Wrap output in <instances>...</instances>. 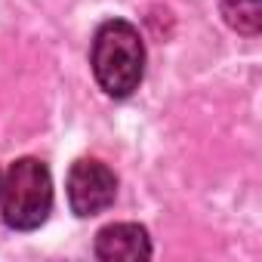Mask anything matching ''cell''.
Here are the masks:
<instances>
[{
  "mask_svg": "<svg viewBox=\"0 0 262 262\" xmlns=\"http://www.w3.org/2000/svg\"><path fill=\"white\" fill-rule=\"evenodd\" d=\"M90 65H93L96 83L108 96L114 99L133 96L145 77V47L139 31L123 19L102 22L93 37Z\"/></svg>",
  "mask_w": 262,
  "mask_h": 262,
  "instance_id": "obj_1",
  "label": "cell"
},
{
  "mask_svg": "<svg viewBox=\"0 0 262 262\" xmlns=\"http://www.w3.org/2000/svg\"><path fill=\"white\" fill-rule=\"evenodd\" d=\"M53 210V179L37 158H19L0 182V213L16 231H31L47 222Z\"/></svg>",
  "mask_w": 262,
  "mask_h": 262,
  "instance_id": "obj_2",
  "label": "cell"
},
{
  "mask_svg": "<svg viewBox=\"0 0 262 262\" xmlns=\"http://www.w3.org/2000/svg\"><path fill=\"white\" fill-rule=\"evenodd\" d=\"M117 194V179L114 173L93 158H80L68 170V204L77 216H99L114 204Z\"/></svg>",
  "mask_w": 262,
  "mask_h": 262,
  "instance_id": "obj_3",
  "label": "cell"
},
{
  "mask_svg": "<svg viewBox=\"0 0 262 262\" xmlns=\"http://www.w3.org/2000/svg\"><path fill=\"white\" fill-rule=\"evenodd\" d=\"M96 256L105 262H117V259H148L151 256V241L148 231L136 222H114L105 225L96 234Z\"/></svg>",
  "mask_w": 262,
  "mask_h": 262,
  "instance_id": "obj_4",
  "label": "cell"
},
{
  "mask_svg": "<svg viewBox=\"0 0 262 262\" xmlns=\"http://www.w3.org/2000/svg\"><path fill=\"white\" fill-rule=\"evenodd\" d=\"M219 10L234 31L250 37L262 31V0H219Z\"/></svg>",
  "mask_w": 262,
  "mask_h": 262,
  "instance_id": "obj_5",
  "label": "cell"
},
{
  "mask_svg": "<svg viewBox=\"0 0 262 262\" xmlns=\"http://www.w3.org/2000/svg\"><path fill=\"white\" fill-rule=\"evenodd\" d=\"M0 182H4V179H0Z\"/></svg>",
  "mask_w": 262,
  "mask_h": 262,
  "instance_id": "obj_6",
  "label": "cell"
}]
</instances>
